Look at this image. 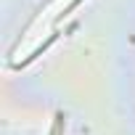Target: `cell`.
I'll use <instances>...</instances> for the list:
<instances>
[{"label":"cell","mask_w":135,"mask_h":135,"mask_svg":"<svg viewBox=\"0 0 135 135\" xmlns=\"http://www.w3.org/2000/svg\"><path fill=\"white\" fill-rule=\"evenodd\" d=\"M80 3H82V0H69V3H66V8H61V11H58V16L53 19V24L58 27V24H61V21H64L66 16H69V13H72V11H74V8H77Z\"/></svg>","instance_id":"2"},{"label":"cell","mask_w":135,"mask_h":135,"mask_svg":"<svg viewBox=\"0 0 135 135\" xmlns=\"http://www.w3.org/2000/svg\"><path fill=\"white\" fill-rule=\"evenodd\" d=\"M56 37H58V32H50V35H48V37H45V40H42V42H40V45H37V48L27 56V58H21V61H19V64H13V66H16V69H27L32 61H37V58H40V56H42V53H45V50L56 42Z\"/></svg>","instance_id":"1"},{"label":"cell","mask_w":135,"mask_h":135,"mask_svg":"<svg viewBox=\"0 0 135 135\" xmlns=\"http://www.w3.org/2000/svg\"><path fill=\"white\" fill-rule=\"evenodd\" d=\"M64 127H66V117H64V111H56V119H53L50 135H64Z\"/></svg>","instance_id":"3"}]
</instances>
